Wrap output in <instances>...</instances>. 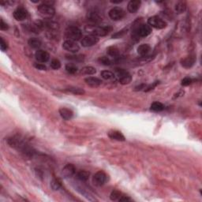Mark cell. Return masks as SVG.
<instances>
[{
	"label": "cell",
	"instance_id": "6da1fadb",
	"mask_svg": "<svg viewBox=\"0 0 202 202\" xmlns=\"http://www.w3.org/2000/svg\"><path fill=\"white\" fill-rule=\"evenodd\" d=\"M8 143L12 147L15 148L18 150H20L22 152H23L26 156H33V150L26 142L23 141L21 138L18 137H11L8 140Z\"/></svg>",
	"mask_w": 202,
	"mask_h": 202
},
{
	"label": "cell",
	"instance_id": "7a4b0ae2",
	"mask_svg": "<svg viewBox=\"0 0 202 202\" xmlns=\"http://www.w3.org/2000/svg\"><path fill=\"white\" fill-rule=\"evenodd\" d=\"M88 33H90L91 35L96 36V37H105L110 32H111L112 28L110 26H88L85 29Z\"/></svg>",
	"mask_w": 202,
	"mask_h": 202
},
{
	"label": "cell",
	"instance_id": "3957f363",
	"mask_svg": "<svg viewBox=\"0 0 202 202\" xmlns=\"http://www.w3.org/2000/svg\"><path fill=\"white\" fill-rule=\"evenodd\" d=\"M37 10H38L39 14L46 20H50L51 18H52L55 13V9L51 6L47 5V4L44 3H42L41 5L37 7Z\"/></svg>",
	"mask_w": 202,
	"mask_h": 202
},
{
	"label": "cell",
	"instance_id": "277c9868",
	"mask_svg": "<svg viewBox=\"0 0 202 202\" xmlns=\"http://www.w3.org/2000/svg\"><path fill=\"white\" fill-rule=\"evenodd\" d=\"M65 35L69 40L77 41L81 38L82 32L79 28L76 27V26H70L66 29Z\"/></svg>",
	"mask_w": 202,
	"mask_h": 202
},
{
	"label": "cell",
	"instance_id": "5b68a950",
	"mask_svg": "<svg viewBox=\"0 0 202 202\" xmlns=\"http://www.w3.org/2000/svg\"><path fill=\"white\" fill-rule=\"evenodd\" d=\"M133 36L140 37H148L152 33V27L148 24H140L133 29Z\"/></svg>",
	"mask_w": 202,
	"mask_h": 202
},
{
	"label": "cell",
	"instance_id": "8992f818",
	"mask_svg": "<svg viewBox=\"0 0 202 202\" xmlns=\"http://www.w3.org/2000/svg\"><path fill=\"white\" fill-rule=\"evenodd\" d=\"M148 25L157 29H162L167 26V23L158 16L151 17L148 20Z\"/></svg>",
	"mask_w": 202,
	"mask_h": 202
},
{
	"label": "cell",
	"instance_id": "52a82bcc",
	"mask_svg": "<svg viewBox=\"0 0 202 202\" xmlns=\"http://www.w3.org/2000/svg\"><path fill=\"white\" fill-rule=\"evenodd\" d=\"M126 15L125 11L120 7H114L109 11L110 18L113 21L122 20Z\"/></svg>",
	"mask_w": 202,
	"mask_h": 202
},
{
	"label": "cell",
	"instance_id": "ba28073f",
	"mask_svg": "<svg viewBox=\"0 0 202 202\" xmlns=\"http://www.w3.org/2000/svg\"><path fill=\"white\" fill-rule=\"evenodd\" d=\"M41 22V26L42 29H46L47 32L51 31H58L59 29V25L57 22H53L51 20L40 21Z\"/></svg>",
	"mask_w": 202,
	"mask_h": 202
},
{
	"label": "cell",
	"instance_id": "9c48e42d",
	"mask_svg": "<svg viewBox=\"0 0 202 202\" xmlns=\"http://www.w3.org/2000/svg\"><path fill=\"white\" fill-rule=\"evenodd\" d=\"M93 182L95 186H101L107 182V175L103 171H98L93 178Z\"/></svg>",
	"mask_w": 202,
	"mask_h": 202
},
{
	"label": "cell",
	"instance_id": "30bf717a",
	"mask_svg": "<svg viewBox=\"0 0 202 202\" xmlns=\"http://www.w3.org/2000/svg\"><path fill=\"white\" fill-rule=\"evenodd\" d=\"M62 47L66 51H69L72 53H77L80 49L79 45L76 43V41H73V40H66L64 41L62 44Z\"/></svg>",
	"mask_w": 202,
	"mask_h": 202
},
{
	"label": "cell",
	"instance_id": "8fae6325",
	"mask_svg": "<svg viewBox=\"0 0 202 202\" xmlns=\"http://www.w3.org/2000/svg\"><path fill=\"white\" fill-rule=\"evenodd\" d=\"M99 42V38L96 36H93V35H89V36H86L84 38L82 39L81 43V45L85 47H92V46H94L95 44H97Z\"/></svg>",
	"mask_w": 202,
	"mask_h": 202
},
{
	"label": "cell",
	"instance_id": "7c38bea8",
	"mask_svg": "<svg viewBox=\"0 0 202 202\" xmlns=\"http://www.w3.org/2000/svg\"><path fill=\"white\" fill-rule=\"evenodd\" d=\"M28 16H29L28 11L23 7L17 8L14 10V18L17 21H19V22L26 20L28 18Z\"/></svg>",
	"mask_w": 202,
	"mask_h": 202
},
{
	"label": "cell",
	"instance_id": "4fadbf2b",
	"mask_svg": "<svg viewBox=\"0 0 202 202\" xmlns=\"http://www.w3.org/2000/svg\"><path fill=\"white\" fill-rule=\"evenodd\" d=\"M87 21L89 23H91L92 25H97V24L100 23L101 21H102V18H101V17L99 15V14L96 11H89L87 14Z\"/></svg>",
	"mask_w": 202,
	"mask_h": 202
},
{
	"label": "cell",
	"instance_id": "5bb4252c",
	"mask_svg": "<svg viewBox=\"0 0 202 202\" xmlns=\"http://www.w3.org/2000/svg\"><path fill=\"white\" fill-rule=\"evenodd\" d=\"M35 58L39 62L44 63V62H47V61L49 60L50 55L47 51H44V50H38L35 54Z\"/></svg>",
	"mask_w": 202,
	"mask_h": 202
},
{
	"label": "cell",
	"instance_id": "9a60e30c",
	"mask_svg": "<svg viewBox=\"0 0 202 202\" xmlns=\"http://www.w3.org/2000/svg\"><path fill=\"white\" fill-rule=\"evenodd\" d=\"M75 172H76V169H75L74 166L73 164H68L62 169V175L65 178H70V177H72L74 175Z\"/></svg>",
	"mask_w": 202,
	"mask_h": 202
},
{
	"label": "cell",
	"instance_id": "2e32d148",
	"mask_svg": "<svg viewBox=\"0 0 202 202\" xmlns=\"http://www.w3.org/2000/svg\"><path fill=\"white\" fill-rule=\"evenodd\" d=\"M141 4V2L139 1V0H132V1L129 2V3H128V11H129V13L135 14L140 8Z\"/></svg>",
	"mask_w": 202,
	"mask_h": 202
},
{
	"label": "cell",
	"instance_id": "e0dca14e",
	"mask_svg": "<svg viewBox=\"0 0 202 202\" xmlns=\"http://www.w3.org/2000/svg\"><path fill=\"white\" fill-rule=\"evenodd\" d=\"M85 81L86 82V84L91 87H98L102 84V81L97 77H89L85 79Z\"/></svg>",
	"mask_w": 202,
	"mask_h": 202
},
{
	"label": "cell",
	"instance_id": "ac0fdd59",
	"mask_svg": "<svg viewBox=\"0 0 202 202\" xmlns=\"http://www.w3.org/2000/svg\"><path fill=\"white\" fill-rule=\"evenodd\" d=\"M108 137L111 139L118 141H124L126 140L123 134L121 132L117 131V130H111V131H110L108 133Z\"/></svg>",
	"mask_w": 202,
	"mask_h": 202
},
{
	"label": "cell",
	"instance_id": "d6986e66",
	"mask_svg": "<svg viewBox=\"0 0 202 202\" xmlns=\"http://www.w3.org/2000/svg\"><path fill=\"white\" fill-rule=\"evenodd\" d=\"M59 114H60L61 117L63 118L64 120H69L72 118L73 115V111L66 108H60L59 109Z\"/></svg>",
	"mask_w": 202,
	"mask_h": 202
},
{
	"label": "cell",
	"instance_id": "ffe728a7",
	"mask_svg": "<svg viewBox=\"0 0 202 202\" xmlns=\"http://www.w3.org/2000/svg\"><path fill=\"white\" fill-rule=\"evenodd\" d=\"M195 62V57L187 56L181 60V65L185 68H190Z\"/></svg>",
	"mask_w": 202,
	"mask_h": 202
},
{
	"label": "cell",
	"instance_id": "44dd1931",
	"mask_svg": "<svg viewBox=\"0 0 202 202\" xmlns=\"http://www.w3.org/2000/svg\"><path fill=\"white\" fill-rule=\"evenodd\" d=\"M150 51H151V47L147 44H141L137 47V53L141 56L147 55Z\"/></svg>",
	"mask_w": 202,
	"mask_h": 202
},
{
	"label": "cell",
	"instance_id": "7402d4cb",
	"mask_svg": "<svg viewBox=\"0 0 202 202\" xmlns=\"http://www.w3.org/2000/svg\"><path fill=\"white\" fill-rule=\"evenodd\" d=\"M132 77L128 72L119 77V83L122 85H128L131 82Z\"/></svg>",
	"mask_w": 202,
	"mask_h": 202
},
{
	"label": "cell",
	"instance_id": "603a6c76",
	"mask_svg": "<svg viewBox=\"0 0 202 202\" xmlns=\"http://www.w3.org/2000/svg\"><path fill=\"white\" fill-rule=\"evenodd\" d=\"M107 54L109 56L116 58L119 55V50L118 49V47H115V46H111V47H108L107 48Z\"/></svg>",
	"mask_w": 202,
	"mask_h": 202
},
{
	"label": "cell",
	"instance_id": "cb8c5ba5",
	"mask_svg": "<svg viewBox=\"0 0 202 202\" xmlns=\"http://www.w3.org/2000/svg\"><path fill=\"white\" fill-rule=\"evenodd\" d=\"M186 10V2L183 1H180L175 5V11L178 14H182L184 13Z\"/></svg>",
	"mask_w": 202,
	"mask_h": 202
},
{
	"label": "cell",
	"instance_id": "d4e9b609",
	"mask_svg": "<svg viewBox=\"0 0 202 202\" xmlns=\"http://www.w3.org/2000/svg\"><path fill=\"white\" fill-rule=\"evenodd\" d=\"M89 178V173L86 171H81L77 174V179L81 182H85Z\"/></svg>",
	"mask_w": 202,
	"mask_h": 202
},
{
	"label": "cell",
	"instance_id": "484cf974",
	"mask_svg": "<svg viewBox=\"0 0 202 202\" xmlns=\"http://www.w3.org/2000/svg\"><path fill=\"white\" fill-rule=\"evenodd\" d=\"M29 47H32V48H34V49H37L41 46V41L40 40L37 38H31L29 40Z\"/></svg>",
	"mask_w": 202,
	"mask_h": 202
},
{
	"label": "cell",
	"instance_id": "4316f807",
	"mask_svg": "<svg viewBox=\"0 0 202 202\" xmlns=\"http://www.w3.org/2000/svg\"><path fill=\"white\" fill-rule=\"evenodd\" d=\"M81 73L85 75H93L97 73V69L93 66H85L81 69Z\"/></svg>",
	"mask_w": 202,
	"mask_h": 202
},
{
	"label": "cell",
	"instance_id": "83f0119b",
	"mask_svg": "<svg viewBox=\"0 0 202 202\" xmlns=\"http://www.w3.org/2000/svg\"><path fill=\"white\" fill-rule=\"evenodd\" d=\"M150 109L153 111H161L164 109V105L160 102H154L152 104Z\"/></svg>",
	"mask_w": 202,
	"mask_h": 202
},
{
	"label": "cell",
	"instance_id": "f1b7e54d",
	"mask_svg": "<svg viewBox=\"0 0 202 202\" xmlns=\"http://www.w3.org/2000/svg\"><path fill=\"white\" fill-rule=\"evenodd\" d=\"M51 187L53 190H58L62 187L60 180L58 179H53L51 182Z\"/></svg>",
	"mask_w": 202,
	"mask_h": 202
},
{
	"label": "cell",
	"instance_id": "f546056e",
	"mask_svg": "<svg viewBox=\"0 0 202 202\" xmlns=\"http://www.w3.org/2000/svg\"><path fill=\"white\" fill-rule=\"evenodd\" d=\"M66 91L69 92V93H73L75 95H83L85 93V91L82 89L80 88H75V87H69L66 89Z\"/></svg>",
	"mask_w": 202,
	"mask_h": 202
},
{
	"label": "cell",
	"instance_id": "4dcf8cb0",
	"mask_svg": "<svg viewBox=\"0 0 202 202\" xmlns=\"http://www.w3.org/2000/svg\"><path fill=\"white\" fill-rule=\"evenodd\" d=\"M100 75H101V77H102L104 79H105V80H111V79L114 78V77H115V74L109 70L102 71L101 73H100Z\"/></svg>",
	"mask_w": 202,
	"mask_h": 202
},
{
	"label": "cell",
	"instance_id": "1f68e13d",
	"mask_svg": "<svg viewBox=\"0 0 202 202\" xmlns=\"http://www.w3.org/2000/svg\"><path fill=\"white\" fill-rule=\"evenodd\" d=\"M66 70L67 73H70V74H73V73L77 72V67L73 64H67L66 66Z\"/></svg>",
	"mask_w": 202,
	"mask_h": 202
},
{
	"label": "cell",
	"instance_id": "d6a6232c",
	"mask_svg": "<svg viewBox=\"0 0 202 202\" xmlns=\"http://www.w3.org/2000/svg\"><path fill=\"white\" fill-rule=\"evenodd\" d=\"M66 58L69 59V60L74 61V62L75 61H76V62H81V61L84 60V55H67Z\"/></svg>",
	"mask_w": 202,
	"mask_h": 202
},
{
	"label": "cell",
	"instance_id": "836d02e7",
	"mask_svg": "<svg viewBox=\"0 0 202 202\" xmlns=\"http://www.w3.org/2000/svg\"><path fill=\"white\" fill-rule=\"evenodd\" d=\"M99 62L104 66H110L111 64V60L108 56H102L101 58H99Z\"/></svg>",
	"mask_w": 202,
	"mask_h": 202
},
{
	"label": "cell",
	"instance_id": "e575fe53",
	"mask_svg": "<svg viewBox=\"0 0 202 202\" xmlns=\"http://www.w3.org/2000/svg\"><path fill=\"white\" fill-rule=\"evenodd\" d=\"M51 67L53 69H58L61 67V62L56 58H54L51 62Z\"/></svg>",
	"mask_w": 202,
	"mask_h": 202
},
{
	"label": "cell",
	"instance_id": "d590c367",
	"mask_svg": "<svg viewBox=\"0 0 202 202\" xmlns=\"http://www.w3.org/2000/svg\"><path fill=\"white\" fill-rule=\"evenodd\" d=\"M126 33H127V29H122V30H121V31H119V32H118V33H115V34L112 36V38L113 39L121 38V37H123L124 35L126 34Z\"/></svg>",
	"mask_w": 202,
	"mask_h": 202
},
{
	"label": "cell",
	"instance_id": "8d00e7d4",
	"mask_svg": "<svg viewBox=\"0 0 202 202\" xmlns=\"http://www.w3.org/2000/svg\"><path fill=\"white\" fill-rule=\"evenodd\" d=\"M111 199L112 200H119V198L121 197V193L118 190H114L112 191V193H111Z\"/></svg>",
	"mask_w": 202,
	"mask_h": 202
},
{
	"label": "cell",
	"instance_id": "74e56055",
	"mask_svg": "<svg viewBox=\"0 0 202 202\" xmlns=\"http://www.w3.org/2000/svg\"><path fill=\"white\" fill-rule=\"evenodd\" d=\"M0 47H1V50L3 51H5L7 49V44H6V42L3 40L2 37L0 38Z\"/></svg>",
	"mask_w": 202,
	"mask_h": 202
},
{
	"label": "cell",
	"instance_id": "f35d334b",
	"mask_svg": "<svg viewBox=\"0 0 202 202\" xmlns=\"http://www.w3.org/2000/svg\"><path fill=\"white\" fill-rule=\"evenodd\" d=\"M192 83V79L189 77H185L183 80L182 81V86H188Z\"/></svg>",
	"mask_w": 202,
	"mask_h": 202
},
{
	"label": "cell",
	"instance_id": "ab89813d",
	"mask_svg": "<svg viewBox=\"0 0 202 202\" xmlns=\"http://www.w3.org/2000/svg\"><path fill=\"white\" fill-rule=\"evenodd\" d=\"M8 29H9V26H8L7 24L5 23L4 21L1 19V21H0V29L1 30H7Z\"/></svg>",
	"mask_w": 202,
	"mask_h": 202
},
{
	"label": "cell",
	"instance_id": "60d3db41",
	"mask_svg": "<svg viewBox=\"0 0 202 202\" xmlns=\"http://www.w3.org/2000/svg\"><path fill=\"white\" fill-rule=\"evenodd\" d=\"M159 84V81H155L154 83H152V85H150L149 86H148L147 88H145V92H149V91H151V90H152L154 88L156 87V86L157 85Z\"/></svg>",
	"mask_w": 202,
	"mask_h": 202
},
{
	"label": "cell",
	"instance_id": "b9f144b4",
	"mask_svg": "<svg viewBox=\"0 0 202 202\" xmlns=\"http://www.w3.org/2000/svg\"><path fill=\"white\" fill-rule=\"evenodd\" d=\"M34 66H35V67L37 68V69H40V70H45V69H47L46 66H44V65H43L42 63H36Z\"/></svg>",
	"mask_w": 202,
	"mask_h": 202
},
{
	"label": "cell",
	"instance_id": "7bdbcfd3",
	"mask_svg": "<svg viewBox=\"0 0 202 202\" xmlns=\"http://www.w3.org/2000/svg\"><path fill=\"white\" fill-rule=\"evenodd\" d=\"M145 88H146V85L141 84L135 88V91H141V90H142L143 89H145Z\"/></svg>",
	"mask_w": 202,
	"mask_h": 202
},
{
	"label": "cell",
	"instance_id": "ee69618b",
	"mask_svg": "<svg viewBox=\"0 0 202 202\" xmlns=\"http://www.w3.org/2000/svg\"><path fill=\"white\" fill-rule=\"evenodd\" d=\"M118 200H119V201H129V200H130V198L128 197H126V196H121V197Z\"/></svg>",
	"mask_w": 202,
	"mask_h": 202
},
{
	"label": "cell",
	"instance_id": "f6af8a7d",
	"mask_svg": "<svg viewBox=\"0 0 202 202\" xmlns=\"http://www.w3.org/2000/svg\"><path fill=\"white\" fill-rule=\"evenodd\" d=\"M122 1H111V2H112V3H121Z\"/></svg>",
	"mask_w": 202,
	"mask_h": 202
}]
</instances>
